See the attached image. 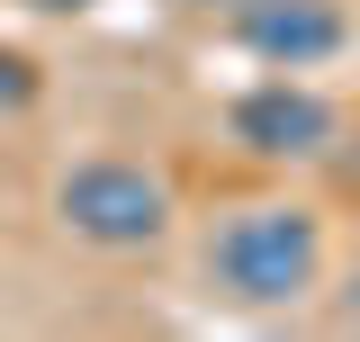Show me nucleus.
Listing matches in <instances>:
<instances>
[{"mask_svg": "<svg viewBox=\"0 0 360 342\" xmlns=\"http://www.w3.org/2000/svg\"><path fill=\"white\" fill-rule=\"evenodd\" d=\"M198 270L225 306L243 315H288L324 289V216L307 198H243L207 225Z\"/></svg>", "mask_w": 360, "mask_h": 342, "instance_id": "1", "label": "nucleus"}, {"mask_svg": "<svg viewBox=\"0 0 360 342\" xmlns=\"http://www.w3.org/2000/svg\"><path fill=\"white\" fill-rule=\"evenodd\" d=\"M172 216H180L172 180L135 153H82L54 171V225L90 253H153L172 234Z\"/></svg>", "mask_w": 360, "mask_h": 342, "instance_id": "2", "label": "nucleus"}, {"mask_svg": "<svg viewBox=\"0 0 360 342\" xmlns=\"http://www.w3.org/2000/svg\"><path fill=\"white\" fill-rule=\"evenodd\" d=\"M225 135H234L252 163H324V153L342 144V108L315 82H297V72H270V82H252L225 108Z\"/></svg>", "mask_w": 360, "mask_h": 342, "instance_id": "3", "label": "nucleus"}, {"mask_svg": "<svg viewBox=\"0 0 360 342\" xmlns=\"http://www.w3.org/2000/svg\"><path fill=\"white\" fill-rule=\"evenodd\" d=\"M225 37L270 72H315L352 45V27L333 0H243V9H225Z\"/></svg>", "mask_w": 360, "mask_h": 342, "instance_id": "4", "label": "nucleus"}, {"mask_svg": "<svg viewBox=\"0 0 360 342\" xmlns=\"http://www.w3.org/2000/svg\"><path fill=\"white\" fill-rule=\"evenodd\" d=\"M37 90H45L37 54H18V45H0V118H18V108H37Z\"/></svg>", "mask_w": 360, "mask_h": 342, "instance_id": "5", "label": "nucleus"}, {"mask_svg": "<svg viewBox=\"0 0 360 342\" xmlns=\"http://www.w3.org/2000/svg\"><path fill=\"white\" fill-rule=\"evenodd\" d=\"M18 9H37V18H82V9H99V0H18Z\"/></svg>", "mask_w": 360, "mask_h": 342, "instance_id": "6", "label": "nucleus"}, {"mask_svg": "<svg viewBox=\"0 0 360 342\" xmlns=\"http://www.w3.org/2000/svg\"><path fill=\"white\" fill-rule=\"evenodd\" d=\"M180 18H225V9H243V0H172Z\"/></svg>", "mask_w": 360, "mask_h": 342, "instance_id": "7", "label": "nucleus"}, {"mask_svg": "<svg viewBox=\"0 0 360 342\" xmlns=\"http://www.w3.org/2000/svg\"><path fill=\"white\" fill-rule=\"evenodd\" d=\"M333 163H342V180L360 189V135H352V144H333Z\"/></svg>", "mask_w": 360, "mask_h": 342, "instance_id": "8", "label": "nucleus"}, {"mask_svg": "<svg viewBox=\"0 0 360 342\" xmlns=\"http://www.w3.org/2000/svg\"><path fill=\"white\" fill-rule=\"evenodd\" d=\"M342 298H352V315H360V253H352V279H342Z\"/></svg>", "mask_w": 360, "mask_h": 342, "instance_id": "9", "label": "nucleus"}]
</instances>
